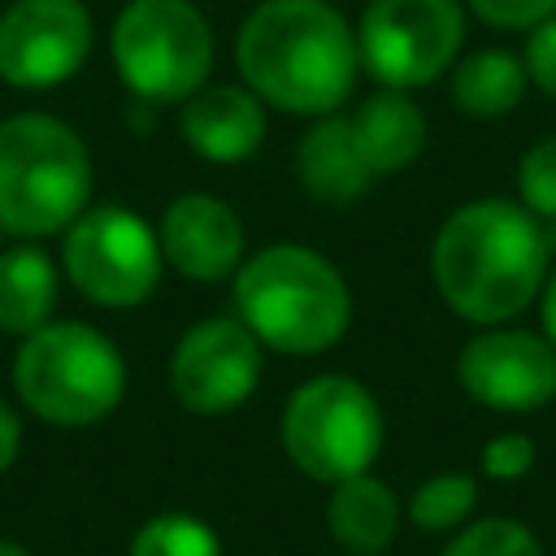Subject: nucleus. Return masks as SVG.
<instances>
[{
    "mask_svg": "<svg viewBox=\"0 0 556 556\" xmlns=\"http://www.w3.org/2000/svg\"><path fill=\"white\" fill-rule=\"evenodd\" d=\"M235 61L261 100L287 113H326L352 91L361 56L334 4L265 0L243 22Z\"/></svg>",
    "mask_w": 556,
    "mask_h": 556,
    "instance_id": "nucleus-2",
    "label": "nucleus"
},
{
    "mask_svg": "<svg viewBox=\"0 0 556 556\" xmlns=\"http://www.w3.org/2000/svg\"><path fill=\"white\" fill-rule=\"evenodd\" d=\"M443 556H543L539 539L513 521V517H486V521H473L469 530H460Z\"/></svg>",
    "mask_w": 556,
    "mask_h": 556,
    "instance_id": "nucleus-22",
    "label": "nucleus"
},
{
    "mask_svg": "<svg viewBox=\"0 0 556 556\" xmlns=\"http://www.w3.org/2000/svg\"><path fill=\"white\" fill-rule=\"evenodd\" d=\"M130 556H222V547L204 521L187 513H161L135 534Z\"/></svg>",
    "mask_w": 556,
    "mask_h": 556,
    "instance_id": "nucleus-21",
    "label": "nucleus"
},
{
    "mask_svg": "<svg viewBox=\"0 0 556 556\" xmlns=\"http://www.w3.org/2000/svg\"><path fill=\"white\" fill-rule=\"evenodd\" d=\"M56 304V269L39 248H13L0 256V330L30 334Z\"/></svg>",
    "mask_w": 556,
    "mask_h": 556,
    "instance_id": "nucleus-18",
    "label": "nucleus"
},
{
    "mask_svg": "<svg viewBox=\"0 0 556 556\" xmlns=\"http://www.w3.org/2000/svg\"><path fill=\"white\" fill-rule=\"evenodd\" d=\"M122 83L156 104L187 100L213 70V30L191 0H130L113 22Z\"/></svg>",
    "mask_w": 556,
    "mask_h": 556,
    "instance_id": "nucleus-6",
    "label": "nucleus"
},
{
    "mask_svg": "<svg viewBox=\"0 0 556 556\" xmlns=\"http://www.w3.org/2000/svg\"><path fill=\"white\" fill-rule=\"evenodd\" d=\"M473 500H478V482L469 473H434L413 491L408 517L421 530H452L473 513Z\"/></svg>",
    "mask_w": 556,
    "mask_h": 556,
    "instance_id": "nucleus-20",
    "label": "nucleus"
},
{
    "mask_svg": "<svg viewBox=\"0 0 556 556\" xmlns=\"http://www.w3.org/2000/svg\"><path fill=\"white\" fill-rule=\"evenodd\" d=\"M261 378V339L239 317L195 321L169 361V387L191 413L239 408Z\"/></svg>",
    "mask_w": 556,
    "mask_h": 556,
    "instance_id": "nucleus-11",
    "label": "nucleus"
},
{
    "mask_svg": "<svg viewBox=\"0 0 556 556\" xmlns=\"http://www.w3.org/2000/svg\"><path fill=\"white\" fill-rule=\"evenodd\" d=\"M0 556H30V552H22L17 543H4V539H0Z\"/></svg>",
    "mask_w": 556,
    "mask_h": 556,
    "instance_id": "nucleus-29",
    "label": "nucleus"
},
{
    "mask_svg": "<svg viewBox=\"0 0 556 556\" xmlns=\"http://www.w3.org/2000/svg\"><path fill=\"white\" fill-rule=\"evenodd\" d=\"M17 447H22V426H17L13 408H9V404H0V473L13 465Z\"/></svg>",
    "mask_w": 556,
    "mask_h": 556,
    "instance_id": "nucleus-27",
    "label": "nucleus"
},
{
    "mask_svg": "<svg viewBox=\"0 0 556 556\" xmlns=\"http://www.w3.org/2000/svg\"><path fill=\"white\" fill-rule=\"evenodd\" d=\"M161 239L130 208L104 204L70 222L65 274L91 304L130 308L148 300L161 278Z\"/></svg>",
    "mask_w": 556,
    "mask_h": 556,
    "instance_id": "nucleus-8",
    "label": "nucleus"
},
{
    "mask_svg": "<svg viewBox=\"0 0 556 556\" xmlns=\"http://www.w3.org/2000/svg\"><path fill=\"white\" fill-rule=\"evenodd\" d=\"M182 135L204 161H248L265 139L261 96L252 87H200L182 104Z\"/></svg>",
    "mask_w": 556,
    "mask_h": 556,
    "instance_id": "nucleus-14",
    "label": "nucleus"
},
{
    "mask_svg": "<svg viewBox=\"0 0 556 556\" xmlns=\"http://www.w3.org/2000/svg\"><path fill=\"white\" fill-rule=\"evenodd\" d=\"M352 126H356L361 152H365L374 174H395V169L413 165L421 156V148H426V117L395 87L369 96L361 104V113L352 117Z\"/></svg>",
    "mask_w": 556,
    "mask_h": 556,
    "instance_id": "nucleus-16",
    "label": "nucleus"
},
{
    "mask_svg": "<svg viewBox=\"0 0 556 556\" xmlns=\"http://www.w3.org/2000/svg\"><path fill=\"white\" fill-rule=\"evenodd\" d=\"M161 256L187 278H226L243 256V226L230 204L213 195H178L161 217Z\"/></svg>",
    "mask_w": 556,
    "mask_h": 556,
    "instance_id": "nucleus-13",
    "label": "nucleus"
},
{
    "mask_svg": "<svg viewBox=\"0 0 556 556\" xmlns=\"http://www.w3.org/2000/svg\"><path fill=\"white\" fill-rule=\"evenodd\" d=\"M460 387L500 413H530L556 395V348L530 330H482L460 348Z\"/></svg>",
    "mask_w": 556,
    "mask_h": 556,
    "instance_id": "nucleus-12",
    "label": "nucleus"
},
{
    "mask_svg": "<svg viewBox=\"0 0 556 556\" xmlns=\"http://www.w3.org/2000/svg\"><path fill=\"white\" fill-rule=\"evenodd\" d=\"M526 83H530L526 61H517L504 48H482V52H473L456 65L452 100L469 117H504L508 109H517Z\"/></svg>",
    "mask_w": 556,
    "mask_h": 556,
    "instance_id": "nucleus-19",
    "label": "nucleus"
},
{
    "mask_svg": "<svg viewBox=\"0 0 556 556\" xmlns=\"http://www.w3.org/2000/svg\"><path fill=\"white\" fill-rule=\"evenodd\" d=\"M517 187H521V200H526L530 213L556 222V135H552V139H539V143L521 156Z\"/></svg>",
    "mask_w": 556,
    "mask_h": 556,
    "instance_id": "nucleus-23",
    "label": "nucleus"
},
{
    "mask_svg": "<svg viewBox=\"0 0 556 556\" xmlns=\"http://www.w3.org/2000/svg\"><path fill=\"white\" fill-rule=\"evenodd\" d=\"M469 9L504 30H530L539 26L547 13H556V0H469Z\"/></svg>",
    "mask_w": 556,
    "mask_h": 556,
    "instance_id": "nucleus-25",
    "label": "nucleus"
},
{
    "mask_svg": "<svg viewBox=\"0 0 556 556\" xmlns=\"http://www.w3.org/2000/svg\"><path fill=\"white\" fill-rule=\"evenodd\" d=\"M356 556H378V552H356Z\"/></svg>",
    "mask_w": 556,
    "mask_h": 556,
    "instance_id": "nucleus-30",
    "label": "nucleus"
},
{
    "mask_svg": "<svg viewBox=\"0 0 556 556\" xmlns=\"http://www.w3.org/2000/svg\"><path fill=\"white\" fill-rule=\"evenodd\" d=\"M282 447L295 460V469L317 482L356 478L382 452L378 400L352 378H313L287 400Z\"/></svg>",
    "mask_w": 556,
    "mask_h": 556,
    "instance_id": "nucleus-7",
    "label": "nucleus"
},
{
    "mask_svg": "<svg viewBox=\"0 0 556 556\" xmlns=\"http://www.w3.org/2000/svg\"><path fill=\"white\" fill-rule=\"evenodd\" d=\"M547 230L530 208L473 200L456 208L430 252L439 295L469 321L495 326L530 308L547 274Z\"/></svg>",
    "mask_w": 556,
    "mask_h": 556,
    "instance_id": "nucleus-1",
    "label": "nucleus"
},
{
    "mask_svg": "<svg viewBox=\"0 0 556 556\" xmlns=\"http://www.w3.org/2000/svg\"><path fill=\"white\" fill-rule=\"evenodd\" d=\"M300 182L308 187V195L326 200V204H348L356 200L374 169L361 152V139H356V126L352 117H326L317 122L304 139H300Z\"/></svg>",
    "mask_w": 556,
    "mask_h": 556,
    "instance_id": "nucleus-15",
    "label": "nucleus"
},
{
    "mask_svg": "<svg viewBox=\"0 0 556 556\" xmlns=\"http://www.w3.org/2000/svg\"><path fill=\"white\" fill-rule=\"evenodd\" d=\"M330 534L352 552H382L400 530V500L387 482L356 473L334 482L330 495Z\"/></svg>",
    "mask_w": 556,
    "mask_h": 556,
    "instance_id": "nucleus-17",
    "label": "nucleus"
},
{
    "mask_svg": "<svg viewBox=\"0 0 556 556\" xmlns=\"http://www.w3.org/2000/svg\"><path fill=\"white\" fill-rule=\"evenodd\" d=\"M534 465V443L526 434H495L486 447H482V469L486 478H500V482H513V478H526Z\"/></svg>",
    "mask_w": 556,
    "mask_h": 556,
    "instance_id": "nucleus-24",
    "label": "nucleus"
},
{
    "mask_svg": "<svg viewBox=\"0 0 556 556\" xmlns=\"http://www.w3.org/2000/svg\"><path fill=\"white\" fill-rule=\"evenodd\" d=\"M526 74H530L547 96H556V13H547L539 26H530Z\"/></svg>",
    "mask_w": 556,
    "mask_h": 556,
    "instance_id": "nucleus-26",
    "label": "nucleus"
},
{
    "mask_svg": "<svg viewBox=\"0 0 556 556\" xmlns=\"http://www.w3.org/2000/svg\"><path fill=\"white\" fill-rule=\"evenodd\" d=\"M13 387L35 417L52 426H91L117 408L126 369L100 330L83 321H43L17 348Z\"/></svg>",
    "mask_w": 556,
    "mask_h": 556,
    "instance_id": "nucleus-5",
    "label": "nucleus"
},
{
    "mask_svg": "<svg viewBox=\"0 0 556 556\" xmlns=\"http://www.w3.org/2000/svg\"><path fill=\"white\" fill-rule=\"evenodd\" d=\"M239 321L278 352H321L339 343L352 317L339 269L300 243H278L243 261L235 278Z\"/></svg>",
    "mask_w": 556,
    "mask_h": 556,
    "instance_id": "nucleus-3",
    "label": "nucleus"
},
{
    "mask_svg": "<svg viewBox=\"0 0 556 556\" xmlns=\"http://www.w3.org/2000/svg\"><path fill=\"white\" fill-rule=\"evenodd\" d=\"M87 195L91 156L65 122L48 113L0 122V226L9 235H56Z\"/></svg>",
    "mask_w": 556,
    "mask_h": 556,
    "instance_id": "nucleus-4",
    "label": "nucleus"
},
{
    "mask_svg": "<svg viewBox=\"0 0 556 556\" xmlns=\"http://www.w3.org/2000/svg\"><path fill=\"white\" fill-rule=\"evenodd\" d=\"M543 330H547V339L556 348V274L547 278V291H543Z\"/></svg>",
    "mask_w": 556,
    "mask_h": 556,
    "instance_id": "nucleus-28",
    "label": "nucleus"
},
{
    "mask_svg": "<svg viewBox=\"0 0 556 556\" xmlns=\"http://www.w3.org/2000/svg\"><path fill=\"white\" fill-rule=\"evenodd\" d=\"M465 39L456 0H374L361 17L356 56L382 87L434 83Z\"/></svg>",
    "mask_w": 556,
    "mask_h": 556,
    "instance_id": "nucleus-9",
    "label": "nucleus"
},
{
    "mask_svg": "<svg viewBox=\"0 0 556 556\" xmlns=\"http://www.w3.org/2000/svg\"><path fill=\"white\" fill-rule=\"evenodd\" d=\"M91 52V17L78 0H13L0 13V78L22 91L65 83Z\"/></svg>",
    "mask_w": 556,
    "mask_h": 556,
    "instance_id": "nucleus-10",
    "label": "nucleus"
}]
</instances>
